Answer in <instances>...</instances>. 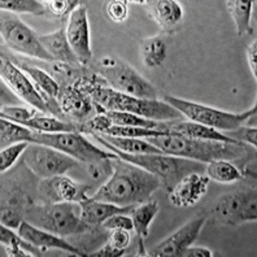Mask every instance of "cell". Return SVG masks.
Here are the masks:
<instances>
[{"label":"cell","mask_w":257,"mask_h":257,"mask_svg":"<svg viewBox=\"0 0 257 257\" xmlns=\"http://www.w3.org/2000/svg\"><path fill=\"white\" fill-rule=\"evenodd\" d=\"M110 166V177L90 198L118 207H135L150 200L155 191L161 188L157 177L119 157L112 159Z\"/></svg>","instance_id":"1"},{"label":"cell","mask_w":257,"mask_h":257,"mask_svg":"<svg viewBox=\"0 0 257 257\" xmlns=\"http://www.w3.org/2000/svg\"><path fill=\"white\" fill-rule=\"evenodd\" d=\"M81 91L87 94L94 101L97 110H116L133 113L143 118L155 119L161 122L183 119V114L170 104L159 99H143L126 95L110 88L108 85L99 83L91 78L81 77L73 83Z\"/></svg>","instance_id":"2"},{"label":"cell","mask_w":257,"mask_h":257,"mask_svg":"<svg viewBox=\"0 0 257 257\" xmlns=\"http://www.w3.org/2000/svg\"><path fill=\"white\" fill-rule=\"evenodd\" d=\"M147 142L161 150L165 155L208 164L216 160H239L245 155L244 143L192 139L179 135H166L147 138Z\"/></svg>","instance_id":"3"},{"label":"cell","mask_w":257,"mask_h":257,"mask_svg":"<svg viewBox=\"0 0 257 257\" xmlns=\"http://www.w3.org/2000/svg\"><path fill=\"white\" fill-rule=\"evenodd\" d=\"M92 138L96 139L100 145L109 150L110 152L116 154L119 159L132 163L134 165L139 166L142 169L147 170L148 173L154 174L155 177L160 179L161 187L165 188L169 192L177 183L186 177L190 173H201L205 170V164L199 163V161L188 160L182 157L170 156L165 154H151V155H128L125 152H121L117 148L108 145L107 142L100 138V135L88 134Z\"/></svg>","instance_id":"4"},{"label":"cell","mask_w":257,"mask_h":257,"mask_svg":"<svg viewBox=\"0 0 257 257\" xmlns=\"http://www.w3.org/2000/svg\"><path fill=\"white\" fill-rule=\"evenodd\" d=\"M25 221L61 238L90 229V226L82 221L81 204L72 201L33 204L26 212Z\"/></svg>","instance_id":"5"},{"label":"cell","mask_w":257,"mask_h":257,"mask_svg":"<svg viewBox=\"0 0 257 257\" xmlns=\"http://www.w3.org/2000/svg\"><path fill=\"white\" fill-rule=\"evenodd\" d=\"M164 101L170 104L177 110H179L183 114V117L188 118V121L216 128L221 133L230 132V130L239 127L252 116H254L257 112V104H254L253 107L249 108L248 110H244V112L232 113L217 109L213 107H208V105L195 103V101L185 100V99L173 96V95H166L164 97Z\"/></svg>","instance_id":"6"},{"label":"cell","mask_w":257,"mask_h":257,"mask_svg":"<svg viewBox=\"0 0 257 257\" xmlns=\"http://www.w3.org/2000/svg\"><path fill=\"white\" fill-rule=\"evenodd\" d=\"M97 74L118 92L143 99H157L156 88L132 65L113 56L101 57L96 64Z\"/></svg>","instance_id":"7"},{"label":"cell","mask_w":257,"mask_h":257,"mask_svg":"<svg viewBox=\"0 0 257 257\" xmlns=\"http://www.w3.org/2000/svg\"><path fill=\"white\" fill-rule=\"evenodd\" d=\"M212 220L221 226H238L257 221L256 186H243L218 198L210 210Z\"/></svg>","instance_id":"8"},{"label":"cell","mask_w":257,"mask_h":257,"mask_svg":"<svg viewBox=\"0 0 257 257\" xmlns=\"http://www.w3.org/2000/svg\"><path fill=\"white\" fill-rule=\"evenodd\" d=\"M33 143L50 146L57 151H61L68 156L73 157L79 163H96L101 160H112L117 159V155L108 152L105 150L96 147L79 132L72 133H56V134H46V133L33 132Z\"/></svg>","instance_id":"9"},{"label":"cell","mask_w":257,"mask_h":257,"mask_svg":"<svg viewBox=\"0 0 257 257\" xmlns=\"http://www.w3.org/2000/svg\"><path fill=\"white\" fill-rule=\"evenodd\" d=\"M0 33H2V39L7 44V47H10L17 54L32 57V59L47 61V63L55 61L42 46L39 35L33 32L32 29L16 15L2 11Z\"/></svg>","instance_id":"10"},{"label":"cell","mask_w":257,"mask_h":257,"mask_svg":"<svg viewBox=\"0 0 257 257\" xmlns=\"http://www.w3.org/2000/svg\"><path fill=\"white\" fill-rule=\"evenodd\" d=\"M22 161L30 172L43 179L65 174L79 163L61 151L39 143H29L22 154Z\"/></svg>","instance_id":"11"},{"label":"cell","mask_w":257,"mask_h":257,"mask_svg":"<svg viewBox=\"0 0 257 257\" xmlns=\"http://www.w3.org/2000/svg\"><path fill=\"white\" fill-rule=\"evenodd\" d=\"M0 75L2 81L12 90L17 96L28 103L32 108H35L39 112L46 113L50 112V105L44 100L43 95L41 91L35 88V85L29 78L28 75L21 70L16 64H13L7 57H2L0 63Z\"/></svg>","instance_id":"12"},{"label":"cell","mask_w":257,"mask_h":257,"mask_svg":"<svg viewBox=\"0 0 257 257\" xmlns=\"http://www.w3.org/2000/svg\"><path fill=\"white\" fill-rule=\"evenodd\" d=\"M65 33L70 47L74 51L82 65H87L92 59V48L90 41L87 7L83 2L68 17Z\"/></svg>","instance_id":"13"},{"label":"cell","mask_w":257,"mask_h":257,"mask_svg":"<svg viewBox=\"0 0 257 257\" xmlns=\"http://www.w3.org/2000/svg\"><path fill=\"white\" fill-rule=\"evenodd\" d=\"M207 222L205 217H198L191 220L181 229L173 232L172 235L164 239L159 244L151 248L147 252V256L151 257H181V253L186 248L192 245L196 238L200 234L201 229Z\"/></svg>","instance_id":"14"},{"label":"cell","mask_w":257,"mask_h":257,"mask_svg":"<svg viewBox=\"0 0 257 257\" xmlns=\"http://www.w3.org/2000/svg\"><path fill=\"white\" fill-rule=\"evenodd\" d=\"M56 100L60 110L69 118L77 121L78 125H83L95 116L96 107L92 99L74 85H66L60 88Z\"/></svg>","instance_id":"15"},{"label":"cell","mask_w":257,"mask_h":257,"mask_svg":"<svg viewBox=\"0 0 257 257\" xmlns=\"http://www.w3.org/2000/svg\"><path fill=\"white\" fill-rule=\"evenodd\" d=\"M87 185L74 182L72 178L64 176H56L52 178L43 179L39 185V191L47 199L46 203H61L72 201L79 203L88 196Z\"/></svg>","instance_id":"16"},{"label":"cell","mask_w":257,"mask_h":257,"mask_svg":"<svg viewBox=\"0 0 257 257\" xmlns=\"http://www.w3.org/2000/svg\"><path fill=\"white\" fill-rule=\"evenodd\" d=\"M209 178L201 173H190L169 191L170 204L178 208L194 207L207 194Z\"/></svg>","instance_id":"17"},{"label":"cell","mask_w":257,"mask_h":257,"mask_svg":"<svg viewBox=\"0 0 257 257\" xmlns=\"http://www.w3.org/2000/svg\"><path fill=\"white\" fill-rule=\"evenodd\" d=\"M17 232L25 240L30 241L32 244H34L35 247H38L43 252L47 251V249H61V251L66 252V253L74 254V256L87 257L86 252H83L78 247L73 245L69 241H66L61 236L56 235V234H52L50 231H46V230L39 229V227L32 225V223L25 220L21 222L20 227L17 229Z\"/></svg>","instance_id":"18"},{"label":"cell","mask_w":257,"mask_h":257,"mask_svg":"<svg viewBox=\"0 0 257 257\" xmlns=\"http://www.w3.org/2000/svg\"><path fill=\"white\" fill-rule=\"evenodd\" d=\"M39 41L44 50L47 51L48 54L52 56V59L57 63L68 64L74 68L82 66L81 61L74 54V51L70 47L68 38H66L65 28H61L56 32L51 33V34L39 35Z\"/></svg>","instance_id":"19"},{"label":"cell","mask_w":257,"mask_h":257,"mask_svg":"<svg viewBox=\"0 0 257 257\" xmlns=\"http://www.w3.org/2000/svg\"><path fill=\"white\" fill-rule=\"evenodd\" d=\"M82 208V221L87 226H101L104 221L113 214L130 213L134 207H118L116 204L95 200L87 196L79 201Z\"/></svg>","instance_id":"20"},{"label":"cell","mask_w":257,"mask_h":257,"mask_svg":"<svg viewBox=\"0 0 257 257\" xmlns=\"http://www.w3.org/2000/svg\"><path fill=\"white\" fill-rule=\"evenodd\" d=\"M159 212H160V205L154 199L135 205L130 212V217L134 223V230L139 238V256H147L143 241L150 235V226Z\"/></svg>","instance_id":"21"},{"label":"cell","mask_w":257,"mask_h":257,"mask_svg":"<svg viewBox=\"0 0 257 257\" xmlns=\"http://www.w3.org/2000/svg\"><path fill=\"white\" fill-rule=\"evenodd\" d=\"M169 132L174 135L179 137H186V138L192 139H204V141H217L226 142V143H240L238 141L227 138L222 133L216 130V128L208 127L201 123L192 122V121H183V119H177V121H168Z\"/></svg>","instance_id":"22"},{"label":"cell","mask_w":257,"mask_h":257,"mask_svg":"<svg viewBox=\"0 0 257 257\" xmlns=\"http://www.w3.org/2000/svg\"><path fill=\"white\" fill-rule=\"evenodd\" d=\"M145 4L147 6L151 16L164 30H170L178 25V22L183 17L182 7L174 0H155L145 2Z\"/></svg>","instance_id":"23"},{"label":"cell","mask_w":257,"mask_h":257,"mask_svg":"<svg viewBox=\"0 0 257 257\" xmlns=\"http://www.w3.org/2000/svg\"><path fill=\"white\" fill-rule=\"evenodd\" d=\"M0 240L4 248L6 256L11 257H28V256H43V251L32 244L30 241L25 240L19 232H15L13 229L2 225L0 227Z\"/></svg>","instance_id":"24"},{"label":"cell","mask_w":257,"mask_h":257,"mask_svg":"<svg viewBox=\"0 0 257 257\" xmlns=\"http://www.w3.org/2000/svg\"><path fill=\"white\" fill-rule=\"evenodd\" d=\"M92 134V133H91ZM96 134V133H95ZM100 135V138L107 142L108 145L117 148L121 152L128 155H151V154H164L163 151L151 145L150 142L141 138H122V137H112V135Z\"/></svg>","instance_id":"25"},{"label":"cell","mask_w":257,"mask_h":257,"mask_svg":"<svg viewBox=\"0 0 257 257\" xmlns=\"http://www.w3.org/2000/svg\"><path fill=\"white\" fill-rule=\"evenodd\" d=\"M22 126L29 127L33 132L46 133V134H56V133H72L78 132V123L66 122L56 117L47 116L46 113L39 112L34 118L29 119Z\"/></svg>","instance_id":"26"},{"label":"cell","mask_w":257,"mask_h":257,"mask_svg":"<svg viewBox=\"0 0 257 257\" xmlns=\"http://www.w3.org/2000/svg\"><path fill=\"white\" fill-rule=\"evenodd\" d=\"M16 65L19 66L20 69L24 70V73L32 79L33 83L37 86L39 91H42V94L47 95L50 99H56L61 87H60L59 82L52 78V75L50 73L41 69V68H38V66L22 63V61L21 63H17Z\"/></svg>","instance_id":"27"},{"label":"cell","mask_w":257,"mask_h":257,"mask_svg":"<svg viewBox=\"0 0 257 257\" xmlns=\"http://www.w3.org/2000/svg\"><path fill=\"white\" fill-rule=\"evenodd\" d=\"M168 48L164 38L160 35L146 38L142 41L141 44V55L142 60L147 68L155 69L163 66L164 61L166 60Z\"/></svg>","instance_id":"28"},{"label":"cell","mask_w":257,"mask_h":257,"mask_svg":"<svg viewBox=\"0 0 257 257\" xmlns=\"http://www.w3.org/2000/svg\"><path fill=\"white\" fill-rule=\"evenodd\" d=\"M226 7H227L230 16L235 22L236 34L239 37L251 34V17L253 2H251V0H247V2H243V0H227Z\"/></svg>","instance_id":"29"},{"label":"cell","mask_w":257,"mask_h":257,"mask_svg":"<svg viewBox=\"0 0 257 257\" xmlns=\"http://www.w3.org/2000/svg\"><path fill=\"white\" fill-rule=\"evenodd\" d=\"M105 113L113 125L118 126H134V127L143 128H155V130H163V132H169L168 122H161V121H155V119L143 118L141 116L133 114V113L126 112H116V110H97V113Z\"/></svg>","instance_id":"30"},{"label":"cell","mask_w":257,"mask_h":257,"mask_svg":"<svg viewBox=\"0 0 257 257\" xmlns=\"http://www.w3.org/2000/svg\"><path fill=\"white\" fill-rule=\"evenodd\" d=\"M21 142L33 143V130L12 122L6 118H0V147L2 150Z\"/></svg>","instance_id":"31"},{"label":"cell","mask_w":257,"mask_h":257,"mask_svg":"<svg viewBox=\"0 0 257 257\" xmlns=\"http://www.w3.org/2000/svg\"><path fill=\"white\" fill-rule=\"evenodd\" d=\"M205 173L209 179L218 183H234L243 177V173L230 161L216 160L205 165Z\"/></svg>","instance_id":"32"},{"label":"cell","mask_w":257,"mask_h":257,"mask_svg":"<svg viewBox=\"0 0 257 257\" xmlns=\"http://www.w3.org/2000/svg\"><path fill=\"white\" fill-rule=\"evenodd\" d=\"M0 10L11 13H29L33 16H44L47 7L39 0H2Z\"/></svg>","instance_id":"33"},{"label":"cell","mask_w":257,"mask_h":257,"mask_svg":"<svg viewBox=\"0 0 257 257\" xmlns=\"http://www.w3.org/2000/svg\"><path fill=\"white\" fill-rule=\"evenodd\" d=\"M104 135H112V137H122V138H156V137H166V135H174L172 132H163V130H155V128L134 127V126H118L112 125L107 128Z\"/></svg>","instance_id":"34"},{"label":"cell","mask_w":257,"mask_h":257,"mask_svg":"<svg viewBox=\"0 0 257 257\" xmlns=\"http://www.w3.org/2000/svg\"><path fill=\"white\" fill-rule=\"evenodd\" d=\"M39 110L35 108H26V107H15V105H2L0 109V117L6 118L12 122L24 125L26 121L34 118Z\"/></svg>","instance_id":"35"},{"label":"cell","mask_w":257,"mask_h":257,"mask_svg":"<svg viewBox=\"0 0 257 257\" xmlns=\"http://www.w3.org/2000/svg\"><path fill=\"white\" fill-rule=\"evenodd\" d=\"M29 143L30 142H21V143H16V145H12L2 150V152H0V172L4 174L11 166L15 165L16 161L22 156V154L25 152Z\"/></svg>","instance_id":"36"},{"label":"cell","mask_w":257,"mask_h":257,"mask_svg":"<svg viewBox=\"0 0 257 257\" xmlns=\"http://www.w3.org/2000/svg\"><path fill=\"white\" fill-rule=\"evenodd\" d=\"M223 135L227 138L238 141L240 143H248V145L257 147V128L249 127V126H239V127L230 130V132H222Z\"/></svg>","instance_id":"37"},{"label":"cell","mask_w":257,"mask_h":257,"mask_svg":"<svg viewBox=\"0 0 257 257\" xmlns=\"http://www.w3.org/2000/svg\"><path fill=\"white\" fill-rule=\"evenodd\" d=\"M81 4L82 2H75V0H48V2H44V6L47 7V11H50L56 17H64L66 15H70Z\"/></svg>","instance_id":"38"},{"label":"cell","mask_w":257,"mask_h":257,"mask_svg":"<svg viewBox=\"0 0 257 257\" xmlns=\"http://www.w3.org/2000/svg\"><path fill=\"white\" fill-rule=\"evenodd\" d=\"M105 12L113 22H117V24L123 22L128 16L127 2H125V0H110L105 6Z\"/></svg>","instance_id":"39"},{"label":"cell","mask_w":257,"mask_h":257,"mask_svg":"<svg viewBox=\"0 0 257 257\" xmlns=\"http://www.w3.org/2000/svg\"><path fill=\"white\" fill-rule=\"evenodd\" d=\"M105 230H113V229H126L133 231L134 230V223H133L132 217L126 216L125 213H118V214H113L109 218L104 221L101 223Z\"/></svg>","instance_id":"40"},{"label":"cell","mask_w":257,"mask_h":257,"mask_svg":"<svg viewBox=\"0 0 257 257\" xmlns=\"http://www.w3.org/2000/svg\"><path fill=\"white\" fill-rule=\"evenodd\" d=\"M109 236H108V243L112 244L113 247L123 249L130 245L132 243V231L126 229H113L109 230Z\"/></svg>","instance_id":"41"},{"label":"cell","mask_w":257,"mask_h":257,"mask_svg":"<svg viewBox=\"0 0 257 257\" xmlns=\"http://www.w3.org/2000/svg\"><path fill=\"white\" fill-rule=\"evenodd\" d=\"M125 253L123 249H118V248L113 247L112 244L107 243V244L101 247L100 249L92 252V253H87L88 257H118L122 256Z\"/></svg>","instance_id":"42"},{"label":"cell","mask_w":257,"mask_h":257,"mask_svg":"<svg viewBox=\"0 0 257 257\" xmlns=\"http://www.w3.org/2000/svg\"><path fill=\"white\" fill-rule=\"evenodd\" d=\"M257 41L254 39L252 43H249V46L247 47V60L248 65H249V69H251L252 74H253L254 81H257Z\"/></svg>","instance_id":"43"},{"label":"cell","mask_w":257,"mask_h":257,"mask_svg":"<svg viewBox=\"0 0 257 257\" xmlns=\"http://www.w3.org/2000/svg\"><path fill=\"white\" fill-rule=\"evenodd\" d=\"M213 252L208 249V248L203 247H187L185 251L181 253V257H212Z\"/></svg>","instance_id":"44"}]
</instances>
